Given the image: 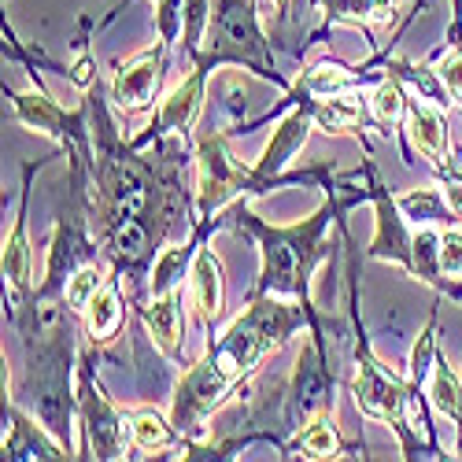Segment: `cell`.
I'll list each match as a JSON object with an SVG mask.
<instances>
[{
    "label": "cell",
    "instance_id": "6da1fadb",
    "mask_svg": "<svg viewBox=\"0 0 462 462\" xmlns=\"http://www.w3.org/2000/svg\"><path fill=\"white\" fill-rule=\"evenodd\" d=\"M289 329V315L278 303H255L245 319H237L229 326V333L222 337V344L215 348V356L192 370L181 389H178V403H174V421L181 430L200 426L204 414L218 403V396L234 384L245 370H252L274 344L285 337Z\"/></svg>",
    "mask_w": 462,
    "mask_h": 462
},
{
    "label": "cell",
    "instance_id": "7a4b0ae2",
    "mask_svg": "<svg viewBox=\"0 0 462 462\" xmlns=\"http://www.w3.org/2000/svg\"><path fill=\"white\" fill-rule=\"evenodd\" d=\"M237 185H241V171H237L234 160H229L226 144L208 141L200 148V200H204V211L222 208L237 192Z\"/></svg>",
    "mask_w": 462,
    "mask_h": 462
},
{
    "label": "cell",
    "instance_id": "3957f363",
    "mask_svg": "<svg viewBox=\"0 0 462 462\" xmlns=\"http://www.w3.org/2000/svg\"><path fill=\"white\" fill-rule=\"evenodd\" d=\"M356 403L374 418L393 421L403 407V384L393 374H384L377 363H359V370H356Z\"/></svg>",
    "mask_w": 462,
    "mask_h": 462
},
{
    "label": "cell",
    "instance_id": "277c9868",
    "mask_svg": "<svg viewBox=\"0 0 462 462\" xmlns=\"http://www.w3.org/2000/svg\"><path fill=\"white\" fill-rule=\"evenodd\" d=\"M160 86V56H137L115 74V100L123 107H144Z\"/></svg>",
    "mask_w": 462,
    "mask_h": 462
},
{
    "label": "cell",
    "instance_id": "5b68a950",
    "mask_svg": "<svg viewBox=\"0 0 462 462\" xmlns=\"http://www.w3.org/2000/svg\"><path fill=\"white\" fill-rule=\"evenodd\" d=\"M86 421H89V440H93L97 455H100V458H119L126 437L134 433V421L119 418V414H115L100 396L89 400V407H86Z\"/></svg>",
    "mask_w": 462,
    "mask_h": 462
},
{
    "label": "cell",
    "instance_id": "8992f818",
    "mask_svg": "<svg viewBox=\"0 0 462 462\" xmlns=\"http://www.w3.org/2000/svg\"><path fill=\"white\" fill-rule=\"evenodd\" d=\"M407 130H411V141L418 152L440 160L448 152V130H444V115L433 107V104H414L411 119H407Z\"/></svg>",
    "mask_w": 462,
    "mask_h": 462
},
{
    "label": "cell",
    "instance_id": "52a82bcc",
    "mask_svg": "<svg viewBox=\"0 0 462 462\" xmlns=\"http://www.w3.org/2000/svg\"><path fill=\"white\" fill-rule=\"evenodd\" d=\"M303 141H307V119H303V115H289V119L274 130L271 144H266L263 163H259V174H274V171H282V167L296 156V148H300Z\"/></svg>",
    "mask_w": 462,
    "mask_h": 462
},
{
    "label": "cell",
    "instance_id": "ba28073f",
    "mask_svg": "<svg viewBox=\"0 0 462 462\" xmlns=\"http://www.w3.org/2000/svg\"><path fill=\"white\" fill-rule=\"evenodd\" d=\"M192 296L204 319H215L222 311V278H218V263L211 252H200L192 263Z\"/></svg>",
    "mask_w": 462,
    "mask_h": 462
},
{
    "label": "cell",
    "instance_id": "9c48e42d",
    "mask_svg": "<svg viewBox=\"0 0 462 462\" xmlns=\"http://www.w3.org/2000/svg\"><path fill=\"white\" fill-rule=\"evenodd\" d=\"M200 111V79H185L167 100H163V111H160V123L163 130H185Z\"/></svg>",
    "mask_w": 462,
    "mask_h": 462
},
{
    "label": "cell",
    "instance_id": "30bf717a",
    "mask_svg": "<svg viewBox=\"0 0 462 462\" xmlns=\"http://www.w3.org/2000/svg\"><path fill=\"white\" fill-rule=\"evenodd\" d=\"M86 322H89V333H93L97 340L115 337V329H119V322H123V307H119V292H115V285H104V289L89 300Z\"/></svg>",
    "mask_w": 462,
    "mask_h": 462
},
{
    "label": "cell",
    "instance_id": "8fae6325",
    "mask_svg": "<svg viewBox=\"0 0 462 462\" xmlns=\"http://www.w3.org/2000/svg\"><path fill=\"white\" fill-rule=\"evenodd\" d=\"M144 322H148V329H152V340H156L163 352H171L174 344H178V300H174L171 292L156 296V300L148 303Z\"/></svg>",
    "mask_w": 462,
    "mask_h": 462
},
{
    "label": "cell",
    "instance_id": "7c38bea8",
    "mask_svg": "<svg viewBox=\"0 0 462 462\" xmlns=\"http://www.w3.org/2000/svg\"><path fill=\"white\" fill-rule=\"evenodd\" d=\"M430 400H433L437 414H444V418H455V414H458V407H462L458 374H455L448 363H437V370H433V381H430Z\"/></svg>",
    "mask_w": 462,
    "mask_h": 462
},
{
    "label": "cell",
    "instance_id": "4fadbf2b",
    "mask_svg": "<svg viewBox=\"0 0 462 462\" xmlns=\"http://www.w3.org/2000/svg\"><path fill=\"white\" fill-rule=\"evenodd\" d=\"M329 12L340 19H356V23H384L393 15L389 0H326Z\"/></svg>",
    "mask_w": 462,
    "mask_h": 462
},
{
    "label": "cell",
    "instance_id": "5bb4252c",
    "mask_svg": "<svg viewBox=\"0 0 462 462\" xmlns=\"http://www.w3.org/2000/svg\"><path fill=\"white\" fill-rule=\"evenodd\" d=\"M134 440L144 451H163L171 444V430H167V421L160 414L148 411V414H137L134 418Z\"/></svg>",
    "mask_w": 462,
    "mask_h": 462
},
{
    "label": "cell",
    "instance_id": "9a60e30c",
    "mask_svg": "<svg viewBox=\"0 0 462 462\" xmlns=\"http://www.w3.org/2000/svg\"><path fill=\"white\" fill-rule=\"evenodd\" d=\"M359 123V104H356V97H337V100H329L322 111H319V126L322 130H352Z\"/></svg>",
    "mask_w": 462,
    "mask_h": 462
},
{
    "label": "cell",
    "instance_id": "2e32d148",
    "mask_svg": "<svg viewBox=\"0 0 462 462\" xmlns=\"http://www.w3.org/2000/svg\"><path fill=\"white\" fill-rule=\"evenodd\" d=\"M19 115L42 134H56V126H60V111L45 97H19Z\"/></svg>",
    "mask_w": 462,
    "mask_h": 462
},
{
    "label": "cell",
    "instance_id": "e0dca14e",
    "mask_svg": "<svg viewBox=\"0 0 462 462\" xmlns=\"http://www.w3.org/2000/svg\"><path fill=\"white\" fill-rule=\"evenodd\" d=\"M26 274H30V248H26L23 229H15L12 241L5 245V278L12 285H26Z\"/></svg>",
    "mask_w": 462,
    "mask_h": 462
},
{
    "label": "cell",
    "instance_id": "ac0fdd59",
    "mask_svg": "<svg viewBox=\"0 0 462 462\" xmlns=\"http://www.w3.org/2000/svg\"><path fill=\"white\" fill-rule=\"evenodd\" d=\"M181 271H185V252L181 248H167L163 259L156 263V274H152V292H156V296L171 292Z\"/></svg>",
    "mask_w": 462,
    "mask_h": 462
},
{
    "label": "cell",
    "instance_id": "d6986e66",
    "mask_svg": "<svg viewBox=\"0 0 462 462\" xmlns=\"http://www.w3.org/2000/svg\"><path fill=\"white\" fill-rule=\"evenodd\" d=\"M100 289H104V278H100V271H93V266H86V271H79V274L70 278L67 300H70V307H79V311H86V307H89V300H93Z\"/></svg>",
    "mask_w": 462,
    "mask_h": 462
},
{
    "label": "cell",
    "instance_id": "ffe728a7",
    "mask_svg": "<svg viewBox=\"0 0 462 462\" xmlns=\"http://www.w3.org/2000/svg\"><path fill=\"white\" fill-rule=\"evenodd\" d=\"M374 115H377V123H396L403 115V93L396 82H381L374 89Z\"/></svg>",
    "mask_w": 462,
    "mask_h": 462
},
{
    "label": "cell",
    "instance_id": "44dd1931",
    "mask_svg": "<svg viewBox=\"0 0 462 462\" xmlns=\"http://www.w3.org/2000/svg\"><path fill=\"white\" fill-rule=\"evenodd\" d=\"M344 86H348V70L344 67H315L311 74H307V89L311 93H319V97H333V93H340Z\"/></svg>",
    "mask_w": 462,
    "mask_h": 462
},
{
    "label": "cell",
    "instance_id": "7402d4cb",
    "mask_svg": "<svg viewBox=\"0 0 462 462\" xmlns=\"http://www.w3.org/2000/svg\"><path fill=\"white\" fill-rule=\"evenodd\" d=\"M303 451L307 455H315V458H326V455H333L337 451V433H333V426L329 421H311V430L303 433Z\"/></svg>",
    "mask_w": 462,
    "mask_h": 462
},
{
    "label": "cell",
    "instance_id": "603a6c76",
    "mask_svg": "<svg viewBox=\"0 0 462 462\" xmlns=\"http://www.w3.org/2000/svg\"><path fill=\"white\" fill-rule=\"evenodd\" d=\"M437 266H440L444 274H451V278H458V274H462V237H458V234H440Z\"/></svg>",
    "mask_w": 462,
    "mask_h": 462
},
{
    "label": "cell",
    "instance_id": "cb8c5ba5",
    "mask_svg": "<svg viewBox=\"0 0 462 462\" xmlns=\"http://www.w3.org/2000/svg\"><path fill=\"white\" fill-rule=\"evenodd\" d=\"M440 79L448 82V89H451V93H458V97H462V52H455V56H448V60H444Z\"/></svg>",
    "mask_w": 462,
    "mask_h": 462
},
{
    "label": "cell",
    "instance_id": "d4e9b609",
    "mask_svg": "<svg viewBox=\"0 0 462 462\" xmlns=\"http://www.w3.org/2000/svg\"><path fill=\"white\" fill-rule=\"evenodd\" d=\"M403 211H411V215H414V211H426L430 218H437V215H440V204L430 197V192H414V197L403 200Z\"/></svg>",
    "mask_w": 462,
    "mask_h": 462
},
{
    "label": "cell",
    "instance_id": "484cf974",
    "mask_svg": "<svg viewBox=\"0 0 462 462\" xmlns=\"http://www.w3.org/2000/svg\"><path fill=\"white\" fill-rule=\"evenodd\" d=\"M185 19H189V42H197V37H200V26H204V0H189Z\"/></svg>",
    "mask_w": 462,
    "mask_h": 462
},
{
    "label": "cell",
    "instance_id": "4316f807",
    "mask_svg": "<svg viewBox=\"0 0 462 462\" xmlns=\"http://www.w3.org/2000/svg\"><path fill=\"white\" fill-rule=\"evenodd\" d=\"M444 200H448V208H451V211H458V215H462V181H451V185L444 189Z\"/></svg>",
    "mask_w": 462,
    "mask_h": 462
},
{
    "label": "cell",
    "instance_id": "83f0119b",
    "mask_svg": "<svg viewBox=\"0 0 462 462\" xmlns=\"http://www.w3.org/2000/svg\"><path fill=\"white\" fill-rule=\"evenodd\" d=\"M74 82H79V86H86V82H89V63H86V60H82L79 67H74Z\"/></svg>",
    "mask_w": 462,
    "mask_h": 462
}]
</instances>
